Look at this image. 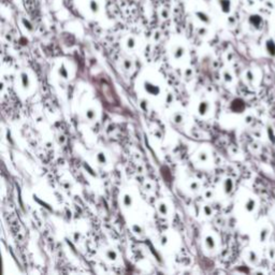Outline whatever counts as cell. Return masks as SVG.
I'll return each instance as SVG.
<instances>
[{
	"label": "cell",
	"instance_id": "1",
	"mask_svg": "<svg viewBox=\"0 0 275 275\" xmlns=\"http://www.w3.org/2000/svg\"><path fill=\"white\" fill-rule=\"evenodd\" d=\"M217 1H218L219 7H220L224 13H226V14L230 13V11H231V0H217Z\"/></svg>",
	"mask_w": 275,
	"mask_h": 275
},
{
	"label": "cell",
	"instance_id": "2",
	"mask_svg": "<svg viewBox=\"0 0 275 275\" xmlns=\"http://www.w3.org/2000/svg\"><path fill=\"white\" fill-rule=\"evenodd\" d=\"M145 89H146V92H147L148 94H151V95H158L159 94L158 87H157L156 85L149 83V82H146V83H145Z\"/></svg>",
	"mask_w": 275,
	"mask_h": 275
},
{
	"label": "cell",
	"instance_id": "3",
	"mask_svg": "<svg viewBox=\"0 0 275 275\" xmlns=\"http://www.w3.org/2000/svg\"><path fill=\"white\" fill-rule=\"evenodd\" d=\"M196 16L198 17L199 21L204 23V24H210V22H211L208 15L206 14V13H204V12H202V11H197V12H196Z\"/></svg>",
	"mask_w": 275,
	"mask_h": 275
},
{
	"label": "cell",
	"instance_id": "4",
	"mask_svg": "<svg viewBox=\"0 0 275 275\" xmlns=\"http://www.w3.org/2000/svg\"><path fill=\"white\" fill-rule=\"evenodd\" d=\"M249 22H251V24L253 25V26H255V27H257L258 28V27L261 25V23H262V18H261L259 15L254 14L249 17Z\"/></svg>",
	"mask_w": 275,
	"mask_h": 275
},
{
	"label": "cell",
	"instance_id": "5",
	"mask_svg": "<svg viewBox=\"0 0 275 275\" xmlns=\"http://www.w3.org/2000/svg\"><path fill=\"white\" fill-rule=\"evenodd\" d=\"M89 9H90L92 13H98L99 9H100L98 1L97 0H90L89 1Z\"/></svg>",
	"mask_w": 275,
	"mask_h": 275
},
{
	"label": "cell",
	"instance_id": "6",
	"mask_svg": "<svg viewBox=\"0 0 275 275\" xmlns=\"http://www.w3.org/2000/svg\"><path fill=\"white\" fill-rule=\"evenodd\" d=\"M184 52H185L184 47H182V46H177L176 49H175V51L173 52V56H174L175 59H180L181 57H183Z\"/></svg>",
	"mask_w": 275,
	"mask_h": 275
},
{
	"label": "cell",
	"instance_id": "7",
	"mask_svg": "<svg viewBox=\"0 0 275 275\" xmlns=\"http://www.w3.org/2000/svg\"><path fill=\"white\" fill-rule=\"evenodd\" d=\"M21 80H22V84L25 88H27L29 86V78L26 73H22L21 74Z\"/></svg>",
	"mask_w": 275,
	"mask_h": 275
},
{
	"label": "cell",
	"instance_id": "8",
	"mask_svg": "<svg viewBox=\"0 0 275 275\" xmlns=\"http://www.w3.org/2000/svg\"><path fill=\"white\" fill-rule=\"evenodd\" d=\"M198 110H199V113L201 114V115H204V114L206 113V111H208V103L201 102L200 106H199V108H198Z\"/></svg>",
	"mask_w": 275,
	"mask_h": 275
},
{
	"label": "cell",
	"instance_id": "9",
	"mask_svg": "<svg viewBox=\"0 0 275 275\" xmlns=\"http://www.w3.org/2000/svg\"><path fill=\"white\" fill-rule=\"evenodd\" d=\"M267 49H268L270 53H275V43L273 42V40H269L268 42H267Z\"/></svg>",
	"mask_w": 275,
	"mask_h": 275
},
{
	"label": "cell",
	"instance_id": "10",
	"mask_svg": "<svg viewBox=\"0 0 275 275\" xmlns=\"http://www.w3.org/2000/svg\"><path fill=\"white\" fill-rule=\"evenodd\" d=\"M86 117H87V118H88L89 120L95 119V117H96V111H95V110L89 109L88 111L86 112Z\"/></svg>",
	"mask_w": 275,
	"mask_h": 275
},
{
	"label": "cell",
	"instance_id": "11",
	"mask_svg": "<svg viewBox=\"0 0 275 275\" xmlns=\"http://www.w3.org/2000/svg\"><path fill=\"white\" fill-rule=\"evenodd\" d=\"M106 258H109L110 260H115L116 259V253L112 249H110V251H106Z\"/></svg>",
	"mask_w": 275,
	"mask_h": 275
},
{
	"label": "cell",
	"instance_id": "12",
	"mask_svg": "<svg viewBox=\"0 0 275 275\" xmlns=\"http://www.w3.org/2000/svg\"><path fill=\"white\" fill-rule=\"evenodd\" d=\"M205 243H206V245H208V248H213L214 247V240H213V238L212 236H208L206 239H205Z\"/></svg>",
	"mask_w": 275,
	"mask_h": 275
},
{
	"label": "cell",
	"instance_id": "13",
	"mask_svg": "<svg viewBox=\"0 0 275 275\" xmlns=\"http://www.w3.org/2000/svg\"><path fill=\"white\" fill-rule=\"evenodd\" d=\"M124 204L126 205V206H130V205L132 204V199H131L130 196L126 194V196L124 197Z\"/></svg>",
	"mask_w": 275,
	"mask_h": 275
},
{
	"label": "cell",
	"instance_id": "14",
	"mask_svg": "<svg viewBox=\"0 0 275 275\" xmlns=\"http://www.w3.org/2000/svg\"><path fill=\"white\" fill-rule=\"evenodd\" d=\"M127 46L129 47V49H133L134 46H135V40L132 38V37H130V38H128L127 40Z\"/></svg>",
	"mask_w": 275,
	"mask_h": 275
},
{
	"label": "cell",
	"instance_id": "15",
	"mask_svg": "<svg viewBox=\"0 0 275 275\" xmlns=\"http://www.w3.org/2000/svg\"><path fill=\"white\" fill-rule=\"evenodd\" d=\"M59 74H60V76H63L64 78H67L68 71H67V69L65 68V66H61V68L59 69Z\"/></svg>",
	"mask_w": 275,
	"mask_h": 275
},
{
	"label": "cell",
	"instance_id": "16",
	"mask_svg": "<svg viewBox=\"0 0 275 275\" xmlns=\"http://www.w3.org/2000/svg\"><path fill=\"white\" fill-rule=\"evenodd\" d=\"M159 212L161 213L162 215H167V213H168V208H167V205L165 204V203H161V204L159 205Z\"/></svg>",
	"mask_w": 275,
	"mask_h": 275
},
{
	"label": "cell",
	"instance_id": "17",
	"mask_svg": "<svg viewBox=\"0 0 275 275\" xmlns=\"http://www.w3.org/2000/svg\"><path fill=\"white\" fill-rule=\"evenodd\" d=\"M97 159H98V161L100 162V163H106V158L103 153H99L98 155H97Z\"/></svg>",
	"mask_w": 275,
	"mask_h": 275
},
{
	"label": "cell",
	"instance_id": "18",
	"mask_svg": "<svg viewBox=\"0 0 275 275\" xmlns=\"http://www.w3.org/2000/svg\"><path fill=\"white\" fill-rule=\"evenodd\" d=\"M131 66H132V64H131L130 60H128V59L124 60V68H125L126 70H129L131 68Z\"/></svg>",
	"mask_w": 275,
	"mask_h": 275
},
{
	"label": "cell",
	"instance_id": "19",
	"mask_svg": "<svg viewBox=\"0 0 275 275\" xmlns=\"http://www.w3.org/2000/svg\"><path fill=\"white\" fill-rule=\"evenodd\" d=\"M160 15H161V17L163 18V19H167V18L169 17V11L168 10H161V13H160Z\"/></svg>",
	"mask_w": 275,
	"mask_h": 275
},
{
	"label": "cell",
	"instance_id": "20",
	"mask_svg": "<svg viewBox=\"0 0 275 275\" xmlns=\"http://www.w3.org/2000/svg\"><path fill=\"white\" fill-rule=\"evenodd\" d=\"M173 119H174V122L176 124L181 123V122H182V115H181V114H175L174 117H173Z\"/></svg>",
	"mask_w": 275,
	"mask_h": 275
},
{
	"label": "cell",
	"instance_id": "21",
	"mask_svg": "<svg viewBox=\"0 0 275 275\" xmlns=\"http://www.w3.org/2000/svg\"><path fill=\"white\" fill-rule=\"evenodd\" d=\"M199 159H200L201 161H205V160L208 159V156H206V154H204V153H201V154H199Z\"/></svg>",
	"mask_w": 275,
	"mask_h": 275
},
{
	"label": "cell",
	"instance_id": "22",
	"mask_svg": "<svg viewBox=\"0 0 275 275\" xmlns=\"http://www.w3.org/2000/svg\"><path fill=\"white\" fill-rule=\"evenodd\" d=\"M198 33L200 35H204L206 33V29L205 28H199L198 29Z\"/></svg>",
	"mask_w": 275,
	"mask_h": 275
},
{
	"label": "cell",
	"instance_id": "23",
	"mask_svg": "<svg viewBox=\"0 0 275 275\" xmlns=\"http://www.w3.org/2000/svg\"><path fill=\"white\" fill-rule=\"evenodd\" d=\"M23 23H24L25 26H27V27H28L29 29H31V25L29 24V22L27 21V19H23Z\"/></svg>",
	"mask_w": 275,
	"mask_h": 275
}]
</instances>
